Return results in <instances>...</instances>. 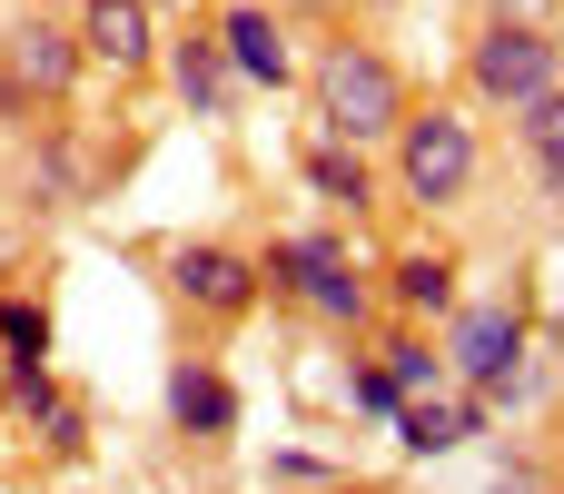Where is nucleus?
<instances>
[{"instance_id":"4","label":"nucleus","mask_w":564,"mask_h":494,"mask_svg":"<svg viewBox=\"0 0 564 494\" xmlns=\"http://www.w3.org/2000/svg\"><path fill=\"white\" fill-rule=\"evenodd\" d=\"M436 356H446V386L476 396V406H516L525 366H535V337H525V307L506 297H466L446 327H436Z\"/></svg>"},{"instance_id":"3","label":"nucleus","mask_w":564,"mask_h":494,"mask_svg":"<svg viewBox=\"0 0 564 494\" xmlns=\"http://www.w3.org/2000/svg\"><path fill=\"white\" fill-rule=\"evenodd\" d=\"M387 178H397V198H406V208H426V218L466 208V198H476V178H486V139H476V119H466L456 99L406 109V129L387 139Z\"/></svg>"},{"instance_id":"2","label":"nucleus","mask_w":564,"mask_h":494,"mask_svg":"<svg viewBox=\"0 0 564 494\" xmlns=\"http://www.w3.org/2000/svg\"><path fill=\"white\" fill-rule=\"evenodd\" d=\"M297 79H307V99H317V139H337V149H387V139L406 129V109H416L406 69H397L377 40H327L317 69H297Z\"/></svg>"},{"instance_id":"13","label":"nucleus","mask_w":564,"mask_h":494,"mask_svg":"<svg viewBox=\"0 0 564 494\" xmlns=\"http://www.w3.org/2000/svg\"><path fill=\"white\" fill-rule=\"evenodd\" d=\"M297 188L327 208V228H337V218L357 228V218L387 208V198H377V158H367V149H337V139H307V149H297Z\"/></svg>"},{"instance_id":"21","label":"nucleus","mask_w":564,"mask_h":494,"mask_svg":"<svg viewBox=\"0 0 564 494\" xmlns=\"http://www.w3.org/2000/svg\"><path fill=\"white\" fill-rule=\"evenodd\" d=\"M347 406H357V416H377V426H387V416H397V386H387V376H377V356H367V347H357V356H347Z\"/></svg>"},{"instance_id":"23","label":"nucleus","mask_w":564,"mask_h":494,"mask_svg":"<svg viewBox=\"0 0 564 494\" xmlns=\"http://www.w3.org/2000/svg\"><path fill=\"white\" fill-rule=\"evenodd\" d=\"M149 10H159V0H149Z\"/></svg>"},{"instance_id":"8","label":"nucleus","mask_w":564,"mask_h":494,"mask_svg":"<svg viewBox=\"0 0 564 494\" xmlns=\"http://www.w3.org/2000/svg\"><path fill=\"white\" fill-rule=\"evenodd\" d=\"M208 40H218V59H228L238 89H268V99L297 89V50H288V20H278L268 0H218Z\"/></svg>"},{"instance_id":"6","label":"nucleus","mask_w":564,"mask_h":494,"mask_svg":"<svg viewBox=\"0 0 564 494\" xmlns=\"http://www.w3.org/2000/svg\"><path fill=\"white\" fill-rule=\"evenodd\" d=\"M159 267H169V297H178L188 317H208V327H248V317L268 307L258 257H248L238 238H169Z\"/></svg>"},{"instance_id":"10","label":"nucleus","mask_w":564,"mask_h":494,"mask_svg":"<svg viewBox=\"0 0 564 494\" xmlns=\"http://www.w3.org/2000/svg\"><path fill=\"white\" fill-rule=\"evenodd\" d=\"M69 40H79V59L109 69V79L159 69V10H149V0H79V10H69Z\"/></svg>"},{"instance_id":"17","label":"nucleus","mask_w":564,"mask_h":494,"mask_svg":"<svg viewBox=\"0 0 564 494\" xmlns=\"http://www.w3.org/2000/svg\"><path fill=\"white\" fill-rule=\"evenodd\" d=\"M50 347H59V327H50V297H40V287H0V376H20V366H50Z\"/></svg>"},{"instance_id":"14","label":"nucleus","mask_w":564,"mask_h":494,"mask_svg":"<svg viewBox=\"0 0 564 494\" xmlns=\"http://www.w3.org/2000/svg\"><path fill=\"white\" fill-rule=\"evenodd\" d=\"M486 426H496V406H476V396H456V386H446V396H416V406H397V416H387V436H397V455H406V465H436V455L476 446Z\"/></svg>"},{"instance_id":"11","label":"nucleus","mask_w":564,"mask_h":494,"mask_svg":"<svg viewBox=\"0 0 564 494\" xmlns=\"http://www.w3.org/2000/svg\"><path fill=\"white\" fill-rule=\"evenodd\" d=\"M456 277H466L456 248H397V257L377 267V307H397V327H446V317L466 307Z\"/></svg>"},{"instance_id":"20","label":"nucleus","mask_w":564,"mask_h":494,"mask_svg":"<svg viewBox=\"0 0 564 494\" xmlns=\"http://www.w3.org/2000/svg\"><path fill=\"white\" fill-rule=\"evenodd\" d=\"M268 485H347V465H337V455H317V446H278V455H268Z\"/></svg>"},{"instance_id":"9","label":"nucleus","mask_w":564,"mask_h":494,"mask_svg":"<svg viewBox=\"0 0 564 494\" xmlns=\"http://www.w3.org/2000/svg\"><path fill=\"white\" fill-rule=\"evenodd\" d=\"M159 406H169V426L188 436V446H228L238 426H248V396H238V376L218 366V356H169V376H159Z\"/></svg>"},{"instance_id":"1","label":"nucleus","mask_w":564,"mask_h":494,"mask_svg":"<svg viewBox=\"0 0 564 494\" xmlns=\"http://www.w3.org/2000/svg\"><path fill=\"white\" fill-rule=\"evenodd\" d=\"M258 257V287L268 297H288L297 317H317V327H367L377 317V267L347 248V228H278L268 248H248Z\"/></svg>"},{"instance_id":"24","label":"nucleus","mask_w":564,"mask_h":494,"mask_svg":"<svg viewBox=\"0 0 564 494\" xmlns=\"http://www.w3.org/2000/svg\"><path fill=\"white\" fill-rule=\"evenodd\" d=\"M555 494H564V485H555Z\"/></svg>"},{"instance_id":"5","label":"nucleus","mask_w":564,"mask_h":494,"mask_svg":"<svg viewBox=\"0 0 564 494\" xmlns=\"http://www.w3.org/2000/svg\"><path fill=\"white\" fill-rule=\"evenodd\" d=\"M564 89V30H525V20H486L476 40H466V99H486V109H525V99H545Z\"/></svg>"},{"instance_id":"12","label":"nucleus","mask_w":564,"mask_h":494,"mask_svg":"<svg viewBox=\"0 0 564 494\" xmlns=\"http://www.w3.org/2000/svg\"><path fill=\"white\" fill-rule=\"evenodd\" d=\"M159 69H169V89H178V109L188 119H208V129H228L238 119V79H228V59H218V40L208 30H178V40H159Z\"/></svg>"},{"instance_id":"19","label":"nucleus","mask_w":564,"mask_h":494,"mask_svg":"<svg viewBox=\"0 0 564 494\" xmlns=\"http://www.w3.org/2000/svg\"><path fill=\"white\" fill-rule=\"evenodd\" d=\"M20 436H30L50 465H79V455H89V406H79V396H59V406H50L40 426H20Z\"/></svg>"},{"instance_id":"15","label":"nucleus","mask_w":564,"mask_h":494,"mask_svg":"<svg viewBox=\"0 0 564 494\" xmlns=\"http://www.w3.org/2000/svg\"><path fill=\"white\" fill-rule=\"evenodd\" d=\"M30 198H40V208H79V198H99V158H89L79 129H30Z\"/></svg>"},{"instance_id":"18","label":"nucleus","mask_w":564,"mask_h":494,"mask_svg":"<svg viewBox=\"0 0 564 494\" xmlns=\"http://www.w3.org/2000/svg\"><path fill=\"white\" fill-rule=\"evenodd\" d=\"M516 149H525L535 188L564 208V89H545V99H525V109H516Z\"/></svg>"},{"instance_id":"22","label":"nucleus","mask_w":564,"mask_h":494,"mask_svg":"<svg viewBox=\"0 0 564 494\" xmlns=\"http://www.w3.org/2000/svg\"><path fill=\"white\" fill-rule=\"evenodd\" d=\"M545 10H555V0H496V20H525V30H555Z\"/></svg>"},{"instance_id":"16","label":"nucleus","mask_w":564,"mask_h":494,"mask_svg":"<svg viewBox=\"0 0 564 494\" xmlns=\"http://www.w3.org/2000/svg\"><path fill=\"white\" fill-rule=\"evenodd\" d=\"M367 356H377V376L397 386V406H416V396H446V356H436V337H426V327H387Z\"/></svg>"},{"instance_id":"7","label":"nucleus","mask_w":564,"mask_h":494,"mask_svg":"<svg viewBox=\"0 0 564 494\" xmlns=\"http://www.w3.org/2000/svg\"><path fill=\"white\" fill-rule=\"evenodd\" d=\"M0 79L30 99V109H69L79 99V79H89V59H79V40H69V20H10L0 30Z\"/></svg>"}]
</instances>
